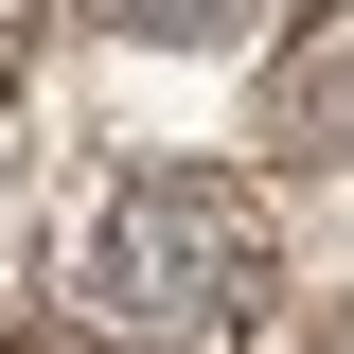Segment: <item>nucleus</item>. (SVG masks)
<instances>
[{
    "instance_id": "nucleus-1",
    "label": "nucleus",
    "mask_w": 354,
    "mask_h": 354,
    "mask_svg": "<svg viewBox=\"0 0 354 354\" xmlns=\"http://www.w3.org/2000/svg\"><path fill=\"white\" fill-rule=\"evenodd\" d=\"M88 319H124V337H248L283 248H266V195L248 177H124L71 248Z\"/></svg>"
},
{
    "instance_id": "nucleus-2",
    "label": "nucleus",
    "mask_w": 354,
    "mask_h": 354,
    "mask_svg": "<svg viewBox=\"0 0 354 354\" xmlns=\"http://www.w3.org/2000/svg\"><path fill=\"white\" fill-rule=\"evenodd\" d=\"M266 142L283 160H354V0H319L301 36L266 53Z\"/></svg>"
},
{
    "instance_id": "nucleus-3",
    "label": "nucleus",
    "mask_w": 354,
    "mask_h": 354,
    "mask_svg": "<svg viewBox=\"0 0 354 354\" xmlns=\"http://www.w3.org/2000/svg\"><path fill=\"white\" fill-rule=\"evenodd\" d=\"M71 18H88V36H124V53H230L266 0H71Z\"/></svg>"
}]
</instances>
